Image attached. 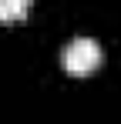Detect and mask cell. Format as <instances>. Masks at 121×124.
Listing matches in <instances>:
<instances>
[{"mask_svg": "<svg viewBox=\"0 0 121 124\" xmlns=\"http://www.w3.org/2000/svg\"><path fill=\"white\" fill-rule=\"evenodd\" d=\"M30 3H34V0H0V20H3V23L24 20L27 10H30Z\"/></svg>", "mask_w": 121, "mask_h": 124, "instance_id": "obj_2", "label": "cell"}, {"mask_svg": "<svg viewBox=\"0 0 121 124\" xmlns=\"http://www.w3.org/2000/svg\"><path fill=\"white\" fill-rule=\"evenodd\" d=\"M64 70L71 77H87L101 67V44L91 37H74V40L64 47Z\"/></svg>", "mask_w": 121, "mask_h": 124, "instance_id": "obj_1", "label": "cell"}]
</instances>
